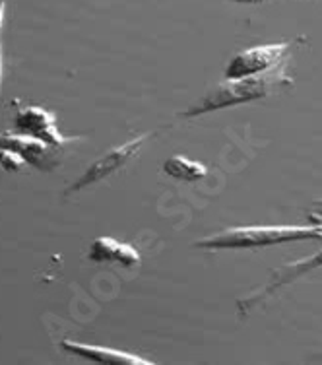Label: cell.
<instances>
[{
	"label": "cell",
	"instance_id": "obj_1",
	"mask_svg": "<svg viewBox=\"0 0 322 365\" xmlns=\"http://www.w3.org/2000/svg\"><path fill=\"white\" fill-rule=\"evenodd\" d=\"M322 239V224L307 225H243L202 237L194 243L206 251H233V249H256V247L281 245L294 241Z\"/></svg>",
	"mask_w": 322,
	"mask_h": 365
},
{
	"label": "cell",
	"instance_id": "obj_2",
	"mask_svg": "<svg viewBox=\"0 0 322 365\" xmlns=\"http://www.w3.org/2000/svg\"><path fill=\"white\" fill-rule=\"evenodd\" d=\"M286 63L278 64L276 68L262 74L243 78H225L224 82H219L216 88H212L202 99L198 101V106H192L187 111L179 113L181 117H200L206 113L219 111L225 107L239 106L254 99H262L276 91L280 86L289 84V76L286 74Z\"/></svg>",
	"mask_w": 322,
	"mask_h": 365
},
{
	"label": "cell",
	"instance_id": "obj_3",
	"mask_svg": "<svg viewBox=\"0 0 322 365\" xmlns=\"http://www.w3.org/2000/svg\"><path fill=\"white\" fill-rule=\"evenodd\" d=\"M152 136H154V133L138 134V136H134L133 140L125 142L123 146L113 148L111 152H107L105 155H101L99 160H95V162L91 163L90 168L85 169L84 173L78 177L76 182L66 189V192L72 195V192H78V190L85 189V187H90V185L105 181L107 177H111L113 173H117L120 168H125L126 163L133 160V155L140 152V148L144 146V142H146L147 138H152Z\"/></svg>",
	"mask_w": 322,
	"mask_h": 365
},
{
	"label": "cell",
	"instance_id": "obj_4",
	"mask_svg": "<svg viewBox=\"0 0 322 365\" xmlns=\"http://www.w3.org/2000/svg\"><path fill=\"white\" fill-rule=\"evenodd\" d=\"M289 43H266V45H256L251 49H245L233 56L225 68V78H243L262 74L276 68L278 64L286 63Z\"/></svg>",
	"mask_w": 322,
	"mask_h": 365
},
{
	"label": "cell",
	"instance_id": "obj_5",
	"mask_svg": "<svg viewBox=\"0 0 322 365\" xmlns=\"http://www.w3.org/2000/svg\"><path fill=\"white\" fill-rule=\"evenodd\" d=\"M322 268V251H318L316 255L313 257H307V259H301V260H295V262H287L284 267L276 268L272 272V278L262 286L260 289H254L251 292L249 295L245 297H241L237 302V307H239V313L241 315H246V313H251L256 305L264 302L266 297L276 292V289H280L281 286H286L289 282L297 280L299 276L307 272H313V270H318Z\"/></svg>",
	"mask_w": 322,
	"mask_h": 365
},
{
	"label": "cell",
	"instance_id": "obj_6",
	"mask_svg": "<svg viewBox=\"0 0 322 365\" xmlns=\"http://www.w3.org/2000/svg\"><path fill=\"white\" fill-rule=\"evenodd\" d=\"M16 133L29 134L33 138L47 142L55 148H64L71 142L80 140L78 136H63V133L56 127V115L55 113L47 111L39 106L24 107L21 111L16 113L14 120Z\"/></svg>",
	"mask_w": 322,
	"mask_h": 365
},
{
	"label": "cell",
	"instance_id": "obj_7",
	"mask_svg": "<svg viewBox=\"0 0 322 365\" xmlns=\"http://www.w3.org/2000/svg\"><path fill=\"white\" fill-rule=\"evenodd\" d=\"M0 148L14 150L33 168L51 169L58 163V158H56L58 148L51 146V144L39 140V138H33L29 134L0 133Z\"/></svg>",
	"mask_w": 322,
	"mask_h": 365
},
{
	"label": "cell",
	"instance_id": "obj_8",
	"mask_svg": "<svg viewBox=\"0 0 322 365\" xmlns=\"http://www.w3.org/2000/svg\"><path fill=\"white\" fill-rule=\"evenodd\" d=\"M64 350L71 351L74 356L80 358L90 359L95 364H105V365H152V361L136 354H128V351L113 350V348H103V346H93V344H84V342H78V340H63L61 342Z\"/></svg>",
	"mask_w": 322,
	"mask_h": 365
},
{
	"label": "cell",
	"instance_id": "obj_9",
	"mask_svg": "<svg viewBox=\"0 0 322 365\" xmlns=\"http://www.w3.org/2000/svg\"><path fill=\"white\" fill-rule=\"evenodd\" d=\"M88 259L93 262H115L120 267H138L140 251L113 237H95L88 247Z\"/></svg>",
	"mask_w": 322,
	"mask_h": 365
},
{
	"label": "cell",
	"instance_id": "obj_10",
	"mask_svg": "<svg viewBox=\"0 0 322 365\" xmlns=\"http://www.w3.org/2000/svg\"><path fill=\"white\" fill-rule=\"evenodd\" d=\"M163 173L169 177H173L177 181H198L202 179L208 173L206 165H202L200 162H194L190 158H185V155H171L165 160V163L161 165Z\"/></svg>",
	"mask_w": 322,
	"mask_h": 365
},
{
	"label": "cell",
	"instance_id": "obj_11",
	"mask_svg": "<svg viewBox=\"0 0 322 365\" xmlns=\"http://www.w3.org/2000/svg\"><path fill=\"white\" fill-rule=\"evenodd\" d=\"M26 163L28 162H26L18 152H14V150H6V148H0V165L6 169V171L16 173V171H20Z\"/></svg>",
	"mask_w": 322,
	"mask_h": 365
},
{
	"label": "cell",
	"instance_id": "obj_12",
	"mask_svg": "<svg viewBox=\"0 0 322 365\" xmlns=\"http://www.w3.org/2000/svg\"><path fill=\"white\" fill-rule=\"evenodd\" d=\"M307 218L311 224H322V200H316L315 208L308 212Z\"/></svg>",
	"mask_w": 322,
	"mask_h": 365
},
{
	"label": "cell",
	"instance_id": "obj_13",
	"mask_svg": "<svg viewBox=\"0 0 322 365\" xmlns=\"http://www.w3.org/2000/svg\"><path fill=\"white\" fill-rule=\"evenodd\" d=\"M4 14H6V0H0V31L4 24ZM0 82H2V47H0Z\"/></svg>",
	"mask_w": 322,
	"mask_h": 365
},
{
	"label": "cell",
	"instance_id": "obj_14",
	"mask_svg": "<svg viewBox=\"0 0 322 365\" xmlns=\"http://www.w3.org/2000/svg\"><path fill=\"white\" fill-rule=\"evenodd\" d=\"M233 2H249V4H254V2H264V0H233Z\"/></svg>",
	"mask_w": 322,
	"mask_h": 365
}]
</instances>
